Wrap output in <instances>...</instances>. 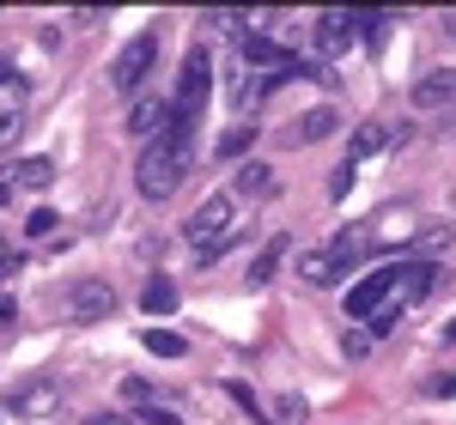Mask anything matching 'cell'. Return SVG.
<instances>
[{"mask_svg":"<svg viewBox=\"0 0 456 425\" xmlns=\"http://www.w3.org/2000/svg\"><path fill=\"white\" fill-rule=\"evenodd\" d=\"M444 31H451V36H456V12H451V19H444Z\"/></svg>","mask_w":456,"mask_h":425,"instance_id":"32","label":"cell"},{"mask_svg":"<svg viewBox=\"0 0 456 425\" xmlns=\"http://www.w3.org/2000/svg\"><path fill=\"white\" fill-rule=\"evenodd\" d=\"M183 237H189V249H195L201 261H219L225 249L238 244V195H232V188L208 195L201 207L183 219Z\"/></svg>","mask_w":456,"mask_h":425,"instance_id":"2","label":"cell"},{"mask_svg":"<svg viewBox=\"0 0 456 425\" xmlns=\"http://www.w3.org/2000/svg\"><path fill=\"white\" fill-rule=\"evenodd\" d=\"M408 140V128H389V122H365L359 134L347 140V164H359V158H371V152H389V146Z\"/></svg>","mask_w":456,"mask_h":425,"instance_id":"12","label":"cell"},{"mask_svg":"<svg viewBox=\"0 0 456 425\" xmlns=\"http://www.w3.org/2000/svg\"><path fill=\"white\" fill-rule=\"evenodd\" d=\"M141 347H146V353H159V358H183V353H189V347H183V334H171V328H146Z\"/></svg>","mask_w":456,"mask_h":425,"instance_id":"21","label":"cell"},{"mask_svg":"<svg viewBox=\"0 0 456 425\" xmlns=\"http://www.w3.org/2000/svg\"><path fill=\"white\" fill-rule=\"evenodd\" d=\"M238 55H244V68H256V73H292L298 68V55H292L286 43H274V36H262V31L238 36Z\"/></svg>","mask_w":456,"mask_h":425,"instance_id":"8","label":"cell"},{"mask_svg":"<svg viewBox=\"0 0 456 425\" xmlns=\"http://www.w3.org/2000/svg\"><path fill=\"white\" fill-rule=\"evenodd\" d=\"M444 341H456V322H451V328H444Z\"/></svg>","mask_w":456,"mask_h":425,"instance_id":"33","label":"cell"},{"mask_svg":"<svg viewBox=\"0 0 456 425\" xmlns=\"http://www.w3.org/2000/svg\"><path fill=\"white\" fill-rule=\"evenodd\" d=\"M305 420V401H298V395H281V401H274V425H298Z\"/></svg>","mask_w":456,"mask_h":425,"instance_id":"23","label":"cell"},{"mask_svg":"<svg viewBox=\"0 0 456 425\" xmlns=\"http://www.w3.org/2000/svg\"><path fill=\"white\" fill-rule=\"evenodd\" d=\"M389 298H395V261H389V268H378V274H365V280L347 292V322H371Z\"/></svg>","mask_w":456,"mask_h":425,"instance_id":"7","label":"cell"},{"mask_svg":"<svg viewBox=\"0 0 456 425\" xmlns=\"http://www.w3.org/2000/svg\"><path fill=\"white\" fill-rule=\"evenodd\" d=\"M438 274H444L438 261H395V298H389V304L402 310V304H414V298H426V292L438 285Z\"/></svg>","mask_w":456,"mask_h":425,"instance_id":"11","label":"cell"},{"mask_svg":"<svg viewBox=\"0 0 456 425\" xmlns=\"http://www.w3.org/2000/svg\"><path fill=\"white\" fill-rule=\"evenodd\" d=\"M232 195H238V201H268V195H274V171H268L262 158L238 164V171H232Z\"/></svg>","mask_w":456,"mask_h":425,"instance_id":"14","label":"cell"},{"mask_svg":"<svg viewBox=\"0 0 456 425\" xmlns=\"http://www.w3.org/2000/svg\"><path fill=\"white\" fill-rule=\"evenodd\" d=\"M286 249H292V237H286V231H274L268 244L256 249V255H249V285H268V280H274V268L286 261Z\"/></svg>","mask_w":456,"mask_h":425,"instance_id":"17","label":"cell"},{"mask_svg":"<svg viewBox=\"0 0 456 425\" xmlns=\"http://www.w3.org/2000/svg\"><path fill=\"white\" fill-rule=\"evenodd\" d=\"M353 177H359V164H347V158H341V164H335V182H329V195L341 201V195L353 188Z\"/></svg>","mask_w":456,"mask_h":425,"instance_id":"28","label":"cell"},{"mask_svg":"<svg viewBox=\"0 0 456 425\" xmlns=\"http://www.w3.org/2000/svg\"><path fill=\"white\" fill-rule=\"evenodd\" d=\"M19 116H25V79L6 73V79H0V134L19 128Z\"/></svg>","mask_w":456,"mask_h":425,"instance_id":"18","label":"cell"},{"mask_svg":"<svg viewBox=\"0 0 456 425\" xmlns=\"http://www.w3.org/2000/svg\"><path fill=\"white\" fill-rule=\"evenodd\" d=\"M426 395H438V401H456V377H432Z\"/></svg>","mask_w":456,"mask_h":425,"instance_id":"30","label":"cell"},{"mask_svg":"<svg viewBox=\"0 0 456 425\" xmlns=\"http://www.w3.org/2000/svg\"><path fill=\"white\" fill-rule=\"evenodd\" d=\"M55 407H61V383L55 377H25L19 389L6 395L12 420H55Z\"/></svg>","mask_w":456,"mask_h":425,"instance_id":"6","label":"cell"},{"mask_svg":"<svg viewBox=\"0 0 456 425\" xmlns=\"http://www.w3.org/2000/svg\"><path fill=\"white\" fill-rule=\"evenodd\" d=\"M298 274H305V285H335L347 268L335 261V249H298Z\"/></svg>","mask_w":456,"mask_h":425,"instance_id":"16","label":"cell"},{"mask_svg":"<svg viewBox=\"0 0 456 425\" xmlns=\"http://www.w3.org/2000/svg\"><path fill=\"white\" fill-rule=\"evenodd\" d=\"M19 322V304H12V292H0V328H12Z\"/></svg>","mask_w":456,"mask_h":425,"instance_id":"31","label":"cell"},{"mask_svg":"<svg viewBox=\"0 0 456 425\" xmlns=\"http://www.w3.org/2000/svg\"><path fill=\"white\" fill-rule=\"evenodd\" d=\"M414 249H426V255H432V249H451V225H432V231H420V237H414Z\"/></svg>","mask_w":456,"mask_h":425,"instance_id":"27","label":"cell"},{"mask_svg":"<svg viewBox=\"0 0 456 425\" xmlns=\"http://www.w3.org/2000/svg\"><path fill=\"white\" fill-rule=\"evenodd\" d=\"M335 128H341V116H335L329 104H316V109H305V116L292 122V134H286V140H292V146H316V140H329Z\"/></svg>","mask_w":456,"mask_h":425,"instance_id":"13","label":"cell"},{"mask_svg":"<svg viewBox=\"0 0 456 425\" xmlns=\"http://www.w3.org/2000/svg\"><path fill=\"white\" fill-rule=\"evenodd\" d=\"M414 109H444L456 104V73H426V79H414Z\"/></svg>","mask_w":456,"mask_h":425,"instance_id":"15","label":"cell"},{"mask_svg":"<svg viewBox=\"0 0 456 425\" xmlns=\"http://www.w3.org/2000/svg\"><path fill=\"white\" fill-rule=\"evenodd\" d=\"M171 122H176L171 98H134V104H128V134H141V140L171 134Z\"/></svg>","mask_w":456,"mask_h":425,"instance_id":"10","label":"cell"},{"mask_svg":"<svg viewBox=\"0 0 456 425\" xmlns=\"http://www.w3.org/2000/svg\"><path fill=\"white\" fill-rule=\"evenodd\" d=\"M189 164H195V128H171V134L146 140L141 164H134V182H141L146 201H171L183 188V177H189Z\"/></svg>","mask_w":456,"mask_h":425,"instance_id":"1","label":"cell"},{"mask_svg":"<svg viewBox=\"0 0 456 425\" xmlns=\"http://www.w3.org/2000/svg\"><path fill=\"white\" fill-rule=\"evenodd\" d=\"M55 304H61L68 322H104L116 310V292H110V280H68Z\"/></svg>","mask_w":456,"mask_h":425,"instance_id":"5","label":"cell"},{"mask_svg":"<svg viewBox=\"0 0 456 425\" xmlns=\"http://www.w3.org/2000/svg\"><path fill=\"white\" fill-rule=\"evenodd\" d=\"M341 347H347V358H365V353H371V328H347Z\"/></svg>","mask_w":456,"mask_h":425,"instance_id":"26","label":"cell"},{"mask_svg":"<svg viewBox=\"0 0 456 425\" xmlns=\"http://www.w3.org/2000/svg\"><path fill=\"white\" fill-rule=\"evenodd\" d=\"M311 43H316V55H341L353 43H365V36H359V12H322Z\"/></svg>","mask_w":456,"mask_h":425,"instance_id":"9","label":"cell"},{"mask_svg":"<svg viewBox=\"0 0 456 425\" xmlns=\"http://www.w3.org/2000/svg\"><path fill=\"white\" fill-rule=\"evenodd\" d=\"M395 317H402V310H395V304H384V310L371 317V341H378V334H389V328H395Z\"/></svg>","mask_w":456,"mask_h":425,"instance_id":"29","label":"cell"},{"mask_svg":"<svg viewBox=\"0 0 456 425\" xmlns=\"http://www.w3.org/2000/svg\"><path fill=\"white\" fill-rule=\"evenodd\" d=\"M152 61H159V31H141L134 43H122V55L110 61V92L141 98V85L152 79Z\"/></svg>","mask_w":456,"mask_h":425,"instance_id":"4","label":"cell"},{"mask_svg":"<svg viewBox=\"0 0 456 425\" xmlns=\"http://www.w3.org/2000/svg\"><path fill=\"white\" fill-rule=\"evenodd\" d=\"M6 177H12V188H49L55 182V158H19Z\"/></svg>","mask_w":456,"mask_h":425,"instance_id":"19","label":"cell"},{"mask_svg":"<svg viewBox=\"0 0 456 425\" xmlns=\"http://www.w3.org/2000/svg\"><path fill=\"white\" fill-rule=\"evenodd\" d=\"M249 140H256V128H232V134L219 140V158H238V152H244Z\"/></svg>","mask_w":456,"mask_h":425,"instance_id":"25","label":"cell"},{"mask_svg":"<svg viewBox=\"0 0 456 425\" xmlns=\"http://www.w3.org/2000/svg\"><path fill=\"white\" fill-rule=\"evenodd\" d=\"M55 225H61V219H55V212H49V207H37L31 219H25V237H49V231H55Z\"/></svg>","mask_w":456,"mask_h":425,"instance_id":"24","label":"cell"},{"mask_svg":"<svg viewBox=\"0 0 456 425\" xmlns=\"http://www.w3.org/2000/svg\"><path fill=\"white\" fill-rule=\"evenodd\" d=\"M225 395H232V401H238V407H244V413H249L256 425H274L268 413H262V401H256V389H244V383H225Z\"/></svg>","mask_w":456,"mask_h":425,"instance_id":"22","label":"cell"},{"mask_svg":"<svg viewBox=\"0 0 456 425\" xmlns=\"http://www.w3.org/2000/svg\"><path fill=\"white\" fill-rule=\"evenodd\" d=\"M141 310H146V317H171V310H176V285L165 280V274H152V280H146Z\"/></svg>","mask_w":456,"mask_h":425,"instance_id":"20","label":"cell"},{"mask_svg":"<svg viewBox=\"0 0 456 425\" xmlns=\"http://www.w3.org/2000/svg\"><path fill=\"white\" fill-rule=\"evenodd\" d=\"M208 92H213V55L201 43H189V55H183V68H176V92H171V109H176L171 128H195Z\"/></svg>","mask_w":456,"mask_h":425,"instance_id":"3","label":"cell"}]
</instances>
